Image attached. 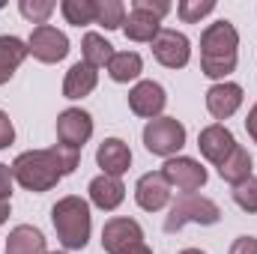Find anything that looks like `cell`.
<instances>
[{"label":"cell","mask_w":257,"mask_h":254,"mask_svg":"<svg viewBox=\"0 0 257 254\" xmlns=\"http://www.w3.org/2000/svg\"><path fill=\"white\" fill-rule=\"evenodd\" d=\"M236 63H239V33L227 18H221L200 33V72L218 84L227 81Z\"/></svg>","instance_id":"6da1fadb"},{"label":"cell","mask_w":257,"mask_h":254,"mask_svg":"<svg viewBox=\"0 0 257 254\" xmlns=\"http://www.w3.org/2000/svg\"><path fill=\"white\" fill-rule=\"evenodd\" d=\"M51 224L57 230V239L66 251H81L90 242L93 233V215L90 203L78 194H66L51 206Z\"/></svg>","instance_id":"7a4b0ae2"},{"label":"cell","mask_w":257,"mask_h":254,"mask_svg":"<svg viewBox=\"0 0 257 254\" xmlns=\"http://www.w3.org/2000/svg\"><path fill=\"white\" fill-rule=\"evenodd\" d=\"M9 168H12L15 183L24 191H33V194L51 191L66 177L63 168H60V162H57L54 147H51V150H27V153L15 156V162H12Z\"/></svg>","instance_id":"3957f363"},{"label":"cell","mask_w":257,"mask_h":254,"mask_svg":"<svg viewBox=\"0 0 257 254\" xmlns=\"http://www.w3.org/2000/svg\"><path fill=\"white\" fill-rule=\"evenodd\" d=\"M218 221H221L218 203L194 191V194H180V197L171 203V209H168V215H165V230H168V233H177V230H183L186 224L212 227V224H218Z\"/></svg>","instance_id":"277c9868"},{"label":"cell","mask_w":257,"mask_h":254,"mask_svg":"<svg viewBox=\"0 0 257 254\" xmlns=\"http://www.w3.org/2000/svg\"><path fill=\"white\" fill-rule=\"evenodd\" d=\"M144 147L159 159H174L186 147V126L177 117H156L144 126Z\"/></svg>","instance_id":"5b68a950"},{"label":"cell","mask_w":257,"mask_h":254,"mask_svg":"<svg viewBox=\"0 0 257 254\" xmlns=\"http://www.w3.org/2000/svg\"><path fill=\"white\" fill-rule=\"evenodd\" d=\"M162 174H165V180H168L171 189L183 191V194H194V191H200L203 186H206V180H209L206 168H203L197 159H192V156H174V159H165Z\"/></svg>","instance_id":"8992f818"},{"label":"cell","mask_w":257,"mask_h":254,"mask_svg":"<svg viewBox=\"0 0 257 254\" xmlns=\"http://www.w3.org/2000/svg\"><path fill=\"white\" fill-rule=\"evenodd\" d=\"M27 51L33 60L39 63H60L69 54V36L63 30H57L54 24H42V27H33L30 39H27Z\"/></svg>","instance_id":"52a82bcc"},{"label":"cell","mask_w":257,"mask_h":254,"mask_svg":"<svg viewBox=\"0 0 257 254\" xmlns=\"http://www.w3.org/2000/svg\"><path fill=\"white\" fill-rule=\"evenodd\" d=\"M153 57L165 69H183L192 60V42L186 33L174 27H162V33L153 39Z\"/></svg>","instance_id":"ba28073f"},{"label":"cell","mask_w":257,"mask_h":254,"mask_svg":"<svg viewBox=\"0 0 257 254\" xmlns=\"http://www.w3.org/2000/svg\"><path fill=\"white\" fill-rule=\"evenodd\" d=\"M141 242H144V227L128 215H114L102 227V248L108 254H126Z\"/></svg>","instance_id":"9c48e42d"},{"label":"cell","mask_w":257,"mask_h":254,"mask_svg":"<svg viewBox=\"0 0 257 254\" xmlns=\"http://www.w3.org/2000/svg\"><path fill=\"white\" fill-rule=\"evenodd\" d=\"M165 105H168V93L159 81H138L128 90V108H132V114H138L144 120L162 117Z\"/></svg>","instance_id":"30bf717a"},{"label":"cell","mask_w":257,"mask_h":254,"mask_svg":"<svg viewBox=\"0 0 257 254\" xmlns=\"http://www.w3.org/2000/svg\"><path fill=\"white\" fill-rule=\"evenodd\" d=\"M90 138H93V117L84 108H66L57 114V141L60 144L81 150Z\"/></svg>","instance_id":"8fae6325"},{"label":"cell","mask_w":257,"mask_h":254,"mask_svg":"<svg viewBox=\"0 0 257 254\" xmlns=\"http://www.w3.org/2000/svg\"><path fill=\"white\" fill-rule=\"evenodd\" d=\"M171 191L174 189L168 186L162 171H150L135 183V203L144 212H159V209H165L171 203Z\"/></svg>","instance_id":"7c38bea8"},{"label":"cell","mask_w":257,"mask_h":254,"mask_svg":"<svg viewBox=\"0 0 257 254\" xmlns=\"http://www.w3.org/2000/svg\"><path fill=\"white\" fill-rule=\"evenodd\" d=\"M233 147H236V138H233V132L224 126V123H209V126L200 129V135H197V150H200V156H203L206 162H212L215 168L230 156Z\"/></svg>","instance_id":"4fadbf2b"},{"label":"cell","mask_w":257,"mask_h":254,"mask_svg":"<svg viewBox=\"0 0 257 254\" xmlns=\"http://www.w3.org/2000/svg\"><path fill=\"white\" fill-rule=\"evenodd\" d=\"M242 99H245V93L236 81H218L206 90V111L215 120H230L242 108Z\"/></svg>","instance_id":"5bb4252c"},{"label":"cell","mask_w":257,"mask_h":254,"mask_svg":"<svg viewBox=\"0 0 257 254\" xmlns=\"http://www.w3.org/2000/svg\"><path fill=\"white\" fill-rule=\"evenodd\" d=\"M96 165L102 168V174L108 177H123L128 168H132V150L123 138H105L96 150Z\"/></svg>","instance_id":"9a60e30c"},{"label":"cell","mask_w":257,"mask_h":254,"mask_svg":"<svg viewBox=\"0 0 257 254\" xmlns=\"http://www.w3.org/2000/svg\"><path fill=\"white\" fill-rule=\"evenodd\" d=\"M87 194H90V203H93L96 209H102V212H114V209L126 200V186H123V180H117V177L99 174V177L90 180Z\"/></svg>","instance_id":"2e32d148"},{"label":"cell","mask_w":257,"mask_h":254,"mask_svg":"<svg viewBox=\"0 0 257 254\" xmlns=\"http://www.w3.org/2000/svg\"><path fill=\"white\" fill-rule=\"evenodd\" d=\"M96 84H99V72L93 66H87L84 60H78V63L69 66V72L63 78V96L72 99V102H78V99L90 96L96 90Z\"/></svg>","instance_id":"e0dca14e"},{"label":"cell","mask_w":257,"mask_h":254,"mask_svg":"<svg viewBox=\"0 0 257 254\" xmlns=\"http://www.w3.org/2000/svg\"><path fill=\"white\" fill-rule=\"evenodd\" d=\"M6 254H48L45 233L33 224H18L6 236Z\"/></svg>","instance_id":"ac0fdd59"},{"label":"cell","mask_w":257,"mask_h":254,"mask_svg":"<svg viewBox=\"0 0 257 254\" xmlns=\"http://www.w3.org/2000/svg\"><path fill=\"white\" fill-rule=\"evenodd\" d=\"M251 171H254V159H251V153H248L242 144H236V147L230 150V156L218 165V177H221L224 183H230V186H239V183H245L248 177H254Z\"/></svg>","instance_id":"d6986e66"},{"label":"cell","mask_w":257,"mask_h":254,"mask_svg":"<svg viewBox=\"0 0 257 254\" xmlns=\"http://www.w3.org/2000/svg\"><path fill=\"white\" fill-rule=\"evenodd\" d=\"M30 57L27 42L18 36H0V87L12 81V75L18 72V66Z\"/></svg>","instance_id":"ffe728a7"},{"label":"cell","mask_w":257,"mask_h":254,"mask_svg":"<svg viewBox=\"0 0 257 254\" xmlns=\"http://www.w3.org/2000/svg\"><path fill=\"white\" fill-rule=\"evenodd\" d=\"M123 33H126V39H132V42H150L153 45V39L162 33V21L153 18L150 12L128 9L126 21H123Z\"/></svg>","instance_id":"44dd1931"},{"label":"cell","mask_w":257,"mask_h":254,"mask_svg":"<svg viewBox=\"0 0 257 254\" xmlns=\"http://www.w3.org/2000/svg\"><path fill=\"white\" fill-rule=\"evenodd\" d=\"M108 69V78L117 81V84H128V81H138L141 72H144V60L138 51H114L111 63L105 66Z\"/></svg>","instance_id":"7402d4cb"},{"label":"cell","mask_w":257,"mask_h":254,"mask_svg":"<svg viewBox=\"0 0 257 254\" xmlns=\"http://www.w3.org/2000/svg\"><path fill=\"white\" fill-rule=\"evenodd\" d=\"M81 57H84V63L87 66L102 69V66L111 63V57H114V45H111L105 36H99V33H84V39H81Z\"/></svg>","instance_id":"603a6c76"},{"label":"cell","mask_w":257,"mask_h":254,"mask_svg":"<svg viewBox=\"0 0 257 254\" xmlns=\"http://www.w3.org/2000/svg\"><path fill=\"white\" fill-rule=\"evenodd\" d=\"M60 12H63L66 24H72V27L96 24V0H63Z\"/></svg>","instance_id":"cb8c5ba5"},{"label":"cell","mask_w":257,"mask_h":254,"mask_svg":"<svg viewBox=\"0 0 257 254\" xmlns=\"http://www.w3.org/2000/svg\"><path fill=\"white\" fill-rule=\"evenodd\" d=\"M126 21V6L120 0H96V24L105 30H117Z\"/></svg>","instance_id":"d4e9b609"},{"label":"cell","mask_w":257,"mask_h":254,"mask_svg":"<svg viewBox=\"0 0 257 254\" xmlns=\"http://www.w3.org/2000/svg\"><path fill=\"white\" fill-rule=\"evenodd\" d=\"M54 9H57L54 0H21V3H18V12H21L30 24H36V27L48 24V18H51Z\"/></svg>","instance_id":"484cf974"},{"label":"cell","mask_w":257,"mask_h":254,"mask_svg":"<svg viewBox=\"0 0 257 254\" xmlns=\"http://www.w3.org/2000/svg\"><path fill=\"white\" fill-rule=\"evenodd\" d=\"M209 12H215V0H180L177 3V15L183 24H197Z\"/></svg>","instance_id":"4316f807"},{"label":"cell","mask_w":257,"mask_h":254,"mask_svg":"<svg viewBox=\"0 0 257 254\" xmlns=\"http://www.w3.org/2000/svg\"><path fill=\"white\" fill-rule=\"evenodd\" d=\"M233 203H236L242 212L254 215L257 212V177H248L245 183L233 186Z\"/></svg>","instance_id":"83f0119b"},{"label":"cell","mask_w":257,"mask_h":254,"mask_svg":"<svg viewBox=\"0 0 257 254\" xmlns=\"http://www.w3.org/2000/svg\"><path fill=\"white\" fill-rule=\"evenodd\" d=\"M132 9L150 12L153 18H159V21H162V18L171 12V3H168V0H135V3H132Z\"/></svg>","instance_id":"f1b7e54d"},{"label":"cell","mask_w":257,"mask_h":254,"mask_svg":"<svg viewBox=\"0 0 257 254\" xmlns=\"http://www.w3.org/2000/svg\"><path fill=\"white\" fill-rule=\"evenodd\" d=\"M12 141H15V126H12L9 114H6V111H0V150H6Z\"/></svg>","instance_id":"f546056e"},{"label":"cell","mask_w":257,"mask_h":254,"mask_svg":"<svg viewBox=\"0 0 257 254\" xmlns=\"http://www.w3.org/2000/svg\"><path fill=\"white\" fill-rule=\"evenodd\" d=\"M227 254H257V236H236Z\"/></svg>","instance_id":"4dcf8cb0"},{"label":"cell","mask_w":257,"mask_h":254,"mask_svg":"<svg viewBox=\"0 0 257 254\" xmlns=\"http://www.w3.org/2000/svg\"><path fill=\"white\" fill-rule=\"evenodd\" d=\"M12 183H15L12 168L0 162V200H9V197H12Z\"/></svg>","instance_id":"1f68e13d"},{"label":"cell","mask_w":257,"mask_h":254,"mask_svg":"<svg viewBox=\"0 0 257 254\" xmlns=\"http://www.w3.org/2000/svg\"><path fill=\"white\" fill-rule=\"evenodd\" d=\"M245 132H248V138L257 144V102L251 105V111H248V117H245Z\"/></svg>","instance_id":"d6a6232c"},{"label":"cell","mask_w":257,"mask_h":254,"mask_svg":"<svg viewBox=\"0 0 257 254\" xmlns=\"http://www.w3.org/2000/svg\"><path fill=\"white\" fill-rule=\"evenodd\" d=\"M9 215H12V206H9V200H0V224H3V221H9Z\"/></svg>","instance_id":"836d02e7"},{"label":"cell","mask_w":257,"mask_h":254,"mask_svg":"<svg viewBox=\"0 0 257 254\" xmlns=\"http://www.w3.org/2000/svg\"><path fill=\"white\" fill-rule=\"evenodd\" d=\"M126 254H153V248H150L147 242H141V245H135V248H128Z\"/></svg>","instance_id":"e575fe53"},{"label":"cell","mask_w":257,"mask_h":254,"mask_svg":"<svg viewBox=\"0 0 257 254\" xmlns=\"http://www.w3.org/2000/svg\"><path fill=\"white\" fill-rule=\"evenodd\" d=\"M180 254H206V251H200V248H183Z\"/></svg>","instance_id":"d590c367"},{"label":"cell","mask_w":257,"mask_h":254,"mask_svg":"<svg viewBox=\"0 0 257 254\" xmlns=\"http://www.w3.org/2000/svg\"><path fill=\"white\" fill-rule=\"evenodd\" d=\"M48 254H66V251H48Z\"/></svg>","instance_id":"8d00e7d4"}]
</instances>
